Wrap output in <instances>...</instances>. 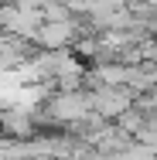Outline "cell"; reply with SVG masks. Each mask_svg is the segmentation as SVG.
I'll return each mask as SVG.
<instances>
[{"label": "cell", "mask_w": 157, "mask_h": 160, "mask_svg": "<svg viewBox=\"0 0 157 160\" xmlns=\"http://www.w3.org/2000/svg\"><path fill=\"white\" fill-rule=\"evenodd\" d=\"M68 38H72V24H44V28L38 31V41L48 44V48H58Z\"/></svg>", "instance_id": "obj_3"}, {"label": "cell", "mask_w": 157, "mask_h": 160, "mask_svg": "<svg viewBox=\"0 0 157 160\" xmlns=\"http://www.w3.org/2000/svg\"><path fill=\"white\" fill-rule=\"evenodd\" d=\"M7 129H10V133H21V136H28V133H31V123H28L21 112H10V116H7Z\"/></svg>", "instance_id": "obj_4"}, {"label": "cell", "mask_w": 157, "mask_h": 160, "mask_svg": "<svg viewBox=\"0 0 157 160\" xmlns=\"http://www.w3.org/2000/svg\"><path fill=\"white\" fill-rule=\"evenodd\" d=\"M96 106H99L102 116H116V112L130 109V96L126 92H99L96 96Z\"/></svg>", "instance_id": "obj_2"}, {"label": "cell", "mask_w": 157, "mask_h": 160, "mask_svg": "<svg viewBox=\"0 0 157 160\" xmlns=\"http://www.w3.org/2000/svg\"><path fill=\"white\" fill-rule=\"evenodd\" d=\"M51 109H55L58 119H86V116H89V99L79 96V92H75V96L65 92V96H58L51 102Z\"/></svg>", "instance_id": "obj_1"}]
</instances>
